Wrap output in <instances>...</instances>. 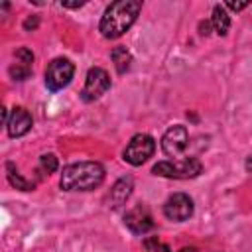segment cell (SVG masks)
Masks as SVG:
<instances>
[{
	"label": "cell",
	"mask_w": 252,
	"mask_h": 252,
	"mask_svg": "<svg viewBox=\"0 0 252 252\" xmlns=\"http://www.w3.org/2000/svg\"><path fill=\"white\" fill-rule=\"evenodd\" d=\"M211 26L213 30L219 33V35H226V32L230 30V16L226 12V8L222 4H217L213 8V14H211Z\"/></svg>",
	"instance_id": "13"
},
{
	"label": "cell",
	"mask_w": 252,
	"mask_h": 252,
	"mask_svg": "<svg viewBox=\"0 0 252 252\" xmlns=\"http://www.w3.org/2000/svg\"><path fill=\"white\" fill-rule=\"evenodd\" d=\"M203 171V163L197 158H179V159H165L158 161L152 167L154 175L167 177V179H193Z\"/></svg>",
	"instance_id": "3"
},
{
	"label": "cell",
	"mask_w": 252,
	"mask_h": 252,
	"mask_svg": "<svg viewBox=\"0 0 252 252\" xmlns=\"http://www.w3.org/2000/svg\"><path fill=\"white\" fill-rule=\"evenodd\" d=\"M6 173H8V181H10L16 189H20V191H32V189H33V183L28 181V179H24V177L20 175L18 167H16L12 161L6 163Z\"/></svg>",
	"instance_id": "15"
},
{
	"label": "cell",
	"mask_w": 252,
	"mask_h": 252,
	"mask_svg": "<svg viewBox=\"0 0 252 252\" xmlns=\"http://www.w3.org/2000/svg\"><path fill=\"white\" fill-rule=\"evenodd\" d=\"M246 171H250L252 173V154L248 156V159H246Z\"/></svg>",
	"instance_id": "22"
},
{
	"label": "cell",
	"mask_w": 252,
	"mask_h": 252,
	"mask_svg": "<svg viewBox=\"0 0 252 252\" xmlns=\"http://www.w3.org/2000/svg\"><path fill=\"white\" fill-rule=\"evenodd\" d=\"M110 89V77L102 67H91L81 91V98L85 102H94L98 100L106 91Z\"/></svg>",
	"instance_id": "6"
},
{
	"label": "cell",
	"mask_w": 252,
	"mask_h": 252,
	"mask_svg": "<svg viewBox=\"0 0 252 252\" xmlns=\"http://www.w3.org/2000/svg\"><path fill=\"white\" fill-rule=\"evenodd\" d=\"M187 144H189V132L181 124H175V126L167 128L165 134L161 136V150L169 158H179L185 152Z\"/></svg>",
	"instance_id": "8"
},
{
	"label": "cell",
	"mask_w": 252,
	"mask_h": 252,
	"mask_svg": "<svg viewBox=\"0 0 252 252\" xmlns=\"http://www.w3.org/2000/svg\"><path fill=\"white\" fill-rule=\"evenodd\" d=\"M110 59H112V63H114L118 75H124V73L130 69V65H132V53H130L124 45H116V47L110 51Z\"/></svg>",
	"instance_id": "14"
},
{
	"label": "cell",
	"mask_w": 252,
	"mask_h": 252,
	"mask_svg": "<svg viewBox=\"0 0 252 252\" xmlns=\"http://www.w3.org/2000/svg\"><path fill=\"white\" fill-rule=\"evenodd\" d=\"M248 4H250V2H226V4H222V6H224V8H228V10L240 12V10H244Z\"/></svg>",
	"instance_id": "18"
},
{
	"label": "cell",
	"mask_w": 252,
	"mask_h": 252,
	"mask_svg": "<svg viewBox=\"0 0 252 252\" xmlns=\"http://www.w3.org/2000/svg\"><path fill=\"white\" fill-rule=\"evenodd\" d=\"M156 152V140L150 134H136L130 138L122 152V159L130 165H142L146 163Z\"/></svg>",
	"instance_id": "4"
},
{
	"label": "cell",
	"mask_w": 252,
	"mask_h": 252,
	"mask_svg": "<svg viewBox=\"0 0 252 252\" xmlns=\"http://www.w3.org/2000/svg\"><path fill=\"white\" fill-rule=\"evenodd\" d=\"M209 28H211V22L201 24V35H209V33H211V32H209Z\"/></svg>",
	"instance_id": "21"
},
{
	"label": "cell",
	"mask_w": 252,
	"mask_h": 252,
	"mask_svg": "<svg viewBox=\"0 0 252 252\" xmlns=\"http://www.w3.org/2000/svg\"><path fill=\"white\" fill-rule=\"evenodd\" d=\"M32 124H33L32 114L24 106H14L12 112H10L8 124H6L8 136L10 138H22V136H26L32 130Z\"/></svg>",
	"instance_id": "10"
},
{
	"label": "cell",
	"mask_w": 252,
	"mask_h": 252,
	"mask_svg": "<svg viewBox=\"0 0 252 252\" xmlns=\"http://www.w3.org/2000/svg\"><path fill=\"white\" fill-rule=\"evenodd\" d=\"M87 2L83 0V2H61V6L63 8H81V6H85Z\"/></svg>",
	"instance_id": "19"
},
{
	"label": "cell",
	"mask_w": 252,
	"mask_h": 252,
	"mask_svg": "<svg viewBox=\"0 0 252 252\" xmlns=\"http://www.w3.org/2000/svg\"><path fill=\"white\" fill-rule=\"evenodd\" d=\"M132 189H134V179L130 175L126 177H120L112 189H110V195H108V201H110V207L112 209H120L132 195Z\"/></svg>",
	"instance_id": "12"
},
{
	"label": "cell",
	"mask_w": 252,
	"mask_h": 252,
	"mask_svg": "<svg viewBox=\"0 0 252 252\" xmlns=\"http://www.w3.org/2000/svg\"><path fill=\"white\" fill-rule=\"evenodd\" d=\"M75 75V65L67 57H55L45 69V87L53 93L65 89Z\"/></svg>",
	"instance_id": "5"
},
{
	"label": "cell",
	"mask_w": 252,
	"mask_h": 252,
	"mask_svg": "<svg viewBox=\"0 0 252 252\" xmlns=\"http://www.w3.org/2000/svg\"><path fill=\"white\" fill-rule=\"evenodd\" d=\"M124 224H126V228H128L132 234L144 236V234H148V232L154 228V217H152V213L148 211V207L136 205V207H132V209L126 211V215H124Z\"/></svg>",
	"instance_id": "9"
},
{
	"label": "cell",
	"mask_w": 252,
	"mask_h": 252,
	"mask_svg": "<svg viewBox=\"0 0 252 252\" xmlns=\"http://www.w3.org/2000/svg\"><path fill=\"white\" fill-rule=\"evenodd\" d=\"M104 167L98 161L69 163L61 171L59 185L63 191H93L104 181Z\"/></svg>",
	"instance_id": "2"
},
{
	"label": "cell",
	"mask_w": 252,
	"mask_h": 252,
	"mask_svg": "<svg viewBox=\"0 0 252 252\" xmlns=\"http://www.w3.org/2000/svg\"><path fill=\"white\" fill-rule=\"evenodd\" d=\"M193 211H195V205H193V199L187 193H173L163 203V215L173 222L187 220L193 215Z\"/></svg>",
	"instance_id": "7"
},
{
	"label": "cell",
	"mask_w": 252,
	"mask_h": 252,
	"mask_svg": "<svg viewBox=\"0 0 252 252\" xmlns=\"http://www.w3.org/2000/svg\"><path fill=\"white\" fill-rule=\"evenodd\" d=\"M179 252H197V250H195L193 246H185V248H181Z\"/></svg>",
	"instance_id": "23"
},
{
	"label": "cell",
	"mask_w": 252,
	"mask_h": 252,
	"mask_svg": "<svg viewBox=\"0 0 252 252\" xmlns=\"http://www.w3.org/2000/svg\"><path fill=\"white\" fill-rule=\"evenodd\" d=\"M146 248H148L150 252H169V248H167L165 244H159L158 238H150V240H146Z\"/></svg>",
	"instance_id": "17"
},
{
	"label": "cell",
	"mask_w": 252,
	"mask_h": 252,
	"mask_svg": "<svg viewBox=\"0 0 252 252\" xmlns=\"http://www.w3.org/2000/svg\"><path fill=\"white\" fill-rule=\"evenodd\" d=\"M35 26H37V18H33V20H32V18H28V20L24 22V28H26V30H30V28H35Z\"/></svg>",
	"instance_id": "20"
},
{
	"label": "cell",
	"mask_w": 252,
	"mask_h": 252,
	"mask_svg": "<svg viewBox=\"0 0 252 252\" xmlns=\"http://www.w3.org/2000/svg\"><path fill=\"white\" fill-rule=\"evenodd\" d=\"M140 10H142V2L138 0H118L108 4L98 22V32L106 39H118L132 28Z\"/></svg>",
	"instance_id": "1"
},
{
	"label": "cell",
	"mask_w": 252,
	"mask_h": 252,
	"mask_svg": "<svg viewBox=\"0 0 252 252\" xmlns=\"http://www.w3.org/2000/svg\"><path fill=\"white\" fill-rule=\"evenodd\" d=\"M33 65V53L28 47H20L14 53V63L10 65V77L14 81H26L32 75Z\"/></svg>",
	"instance_id": "11"
},
{
	"label": "cell",
	"mask_w": 252,
	"mask_h": 252,
	"mask_svg": "<svg viewBox=\"0 0 252 252\" xmlns=\"http://www.w3.org/2000/svg\"><path fill=\"white\" fill-rule=\"evenodd\" d=\"M57 167H59V161H57V156H55V154H43V156L39 158V171H41L43 175L55 173Z\"/></svg>",
	"instance_id": "16"
}]
</instances>
